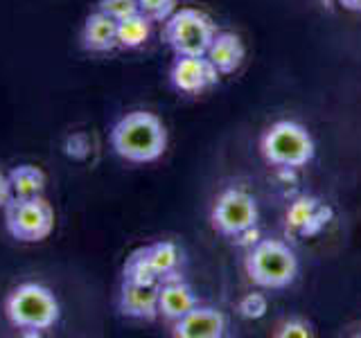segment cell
<instances>
[{
  "label": "cell",
  "instance_id": "1",
  "mask_svg": "<svg viewBox=\"0 0 361 338\" xmlns=\"http://www.w3.org/2000/svg\"><path fill=\"white\" fill-rule=\"evenodd\" d=\"M111 144L129 163H154L167 149V129L149 111H131L111 129Z\"/></svg>",
  "mask_w": 361,
  "mask_h": 338
},
{
  "label": "cell",
  "instance_id": "2",
  "mask_svg": "<svg viewBox=\"0 0 361 338\" xmlns=\"http://www.w3.org/2000/svg\"><path fill=\"white\" fill-rule=\"evenodd\" d=\"M244 268L255 287L285 289L298 277V257L285 242L259 239L248 248Z\"/></svg>",
  "mask_w": 361,
  "mask_h": 338
},
{
  "label": "cell",
  "instance_id": "3",
  "mask_svg": "<svg viewBox=\"0 0 361 338\" xmlns=\"http://www.w3.org/2000/svg\"><path fill=\"white\" fill-rule=\"evenodd\" d=\"M259 151L269 165L298 169L314 161L316 144L312 133L302 124L293 120H278L262 133Z\"/></svg>",
  "mask_w": 361,
  "mask_h": 338
},
{
  "label": "cell",
  "instance_id": "4",
  "mask_svg": "<svg viewBox=\"0 0 361 338\" xmlns=\"http://www.w3.org/2000/svg\"><path fill=\"white\" fill-rule=\"evenodd\" d=\"M5 313L9 323L18 330L41 332L50 330L59 320V302L48 287L25 282L7 296Z\"/></svg>",
  "mask_w": 361,
  "mask_h": 338
},
{
  "label": "cell",
  "instance_id": "5",
  "mask_svg": "<svg viewBox=\"0 0 361 338\" xmlns=\"http://www.w3.org/2000/svg\"><path fill=\"white\" fill-rule=\"evenodd\" d=\"M214 34H217V27H214L210 16L192 7L174 11L165 20V30H163L165 43L176 54H195V56L208 52Z\"/></svg>",
  "mask_w": 361,
  "mask_h": 338
},
{
  "label": "cell",
  "instance_id": "6",
  "mask_svg": "<svg viewBox=\"0 0 361 338\" xmlns=\"http://www.w3.org/2000/svg\"><path fill=\"white\" fill-rule=\"evenodd\" d=\"M5 225L18 242H41L54 228L52 206L43 196L11 199L5 208Z\"/></svg>",
  "mask_w": 361,
  "mask_h": 338
},
{
  "label": "cell",
  "instance_id": "7",
  "mask_svg": "<svg viewBox=\"0 0 361 338\" xmlns=\"http://www.w3.org/2000/svg\"><path fill=\"white\" fill-rule=\"evenodd\" d=\"M257 219H259L257 201L253 199V194H248L242 187L224 189L217 196V201H214L210 214L212 228L224 237H231V239L255 228Z\"/></svg>",
  "mask_w": 361,
  "mask_h": 338
},
{
  "label": "cell",
  "instance_id": "8",
  "mask_svg": "<svg viewBox=\"0 0 361 338\" xmlns=\"http://www.w3.org/2000/svg\"><path fill=\"white\" fill-rule=\"evenodd\" d=\"M219 70L210 63L206 54H176L172 68H169V82L176 90L188 95L208 90L219 82Z\"/></svg>",
  "mask_w": 361,
  "mask_h": 338
},
{
  "label": "cell",
  "instance_id": "9",
  "mask_svg": "<svg viewBox=\"0 0 361 338\" xmlns=\"http://www.w3.org/2000/svg\"><path fill=\"white\" fill-rule=\"evenodd\" d=\"M172 334L176 338H221L226 334V315L214 307L197 304L172 323Z\"/></svg>",
  "mask_w": 361,
  "mask_h": 338
},
{
  "label": "cell",
  "instance_id": "10",
  "mask_svg": "<svg viewBox=\"0 0 361 338\" xmlns=\"http://www.w3.org/2000/svg\"><path fill=\"white\" fill-rule=\"evenodd\" d=\"M197 304L199 300L195 296V291L180 277V273H174L158 282V315H163L165 320L174 323L178 318H183Z\"/></svg>",
  "mask_w": 361,
  "mask_h": 338
},
{
  "label": "cell",
  "instance_id": "11",
  "mask_svg": "<svg viewBox=\"0 0 361 338\" xmlns=\"http://www.w3.org/2000/svg\"><path fill=\"white\" fill-rule=\"evenodd\" d=\"M332 219L330 206H325L321 199L302 194L291 203L287 210V228L298 234H316L325 223Z\"/></svg>",
  "mask_w": 361,
  "mask_h": 338
},
{
  "label": "cell",
  "instance_id": "12",
  "mask_svg": "<svg viewBox=\"0 0 361 338\" xmlns=\"http://www.w3.org/2000/svg\"><path fill=\"white\" fill-rule=\"evenodd\" d=\"M120 313L135 320H154L158 318V284H133L122 282Z\"/></svg>",
  "mask_w": 361,
  "mask_h": 338
},
{
  "label": "cell",
  "instance_id": "13",
  "mask_svg": "<svg viewBox=\"0 0 361 338\" xmlns=\"http://www.w3.org/2000/svg\"><path fill=\"white\" fill-rule=\"evenodd\" d=\"M82 45L88 52H111L118 48V20L106 16L104 11H95L86 18L82 32Z\"/></svg>",
  "mask_w": 361,
  "mask_h": 338
},
{
  "label": "cell",
  "instance_id": "14",
  "mask_svg": "<svg viewBox=\"0 0 361 338\" xmlns=\"http://www.w3.org/2000/svg\"><path fill=\"white\" fill-rule=\"evenodd\" d=\"M244 54H246L244 43L233 32H217L214 34L210 48L206 52V56L210 59V63L219 70V75H233L237 68L242 65Z\"/></svg>",
  "mask_w": 361,
  "mask_h": 338
},
{
  "label": "cell",
  "instance_id": "15",
  "mask_svg": "<svg viewBox=\"0 0 361 338\" xmlns=\"http://www.w3.org/2000/svg\"><path fill=\"white\" fill-rule=\"evenodd\" d=\"M9 185L14 199L41 196V192L45 187V174L34 165H18L9 172Z\"/></svg>",
  "mask_w": 361,
  "mask_h": 338
},
{
  "label": "cell",
  "instance_id": "16",
  "mask_svg": "<svg viewBox=\"0 0 361 338\" xmlns=\"http://www.w3.org/2000/svg\"><path fill=\"white\" fill-rule=\"evenodd\" d=\"M145 248H147V257H149V262H152L154 270L158 273V277L165 280L169 275L178 273V266H180V259H183V255H180L176 244L156 242V244H149Z\"/></svg>",
  "mask_w": 361,
  "mask_h": 338
},
{
  "label": "cell",
  "instance_id": "17",
  "mask_svg": "<svg viewBox=\"0 0 361 338\" xmlns=\"http://www.w3.org/2000/svg\"><path fill=\"white\" fill-rule=\"evenodd\" d=\"M152 34V20L142 16L140 11L133 16H127L118 20V48L124 50H133L140 48V45L149 39Z\"/></svg>",
  "mask_w": 361,
  "mask_h": 338
},
{
  "label": "cell",
  "instance_id": "18",
  "mask_svg": "<svg viewBox=\"0 0 361 338\" xmlns=\"http://www.w3.org/2000/svg\"><path fill=\"white\" fill-rule=\"evenodd\" d=\"M122 282H133V284H158L161 277L154 270L149 257H147V248H138L127 257V264L122 270Z\"/></svg>",
  "mask_w": 361,
  "mask_h": 338
},
{
  "label": "cell",
  "instance_id": "19",
  "mask_svg": "<svg viewBox=\"0 0 361 338\" xmlns=\"http://www.w3.org/2000/svg\"><path fill=\"white\" fill-rule=\"evenodd\" d=\"M138 11L152 23H163L176 11V0H138Z\"/></svg>",
  "mask_w": 361,
  "mask_h": 338
},
{
  "label": "cell",
  "instance_id": "20",
  "mask_svg": "<svg viewBox=\"0 0 361 338\" xmlns=\"http://www.w3.org/2000/svg\"><path fill=\"white\" fill-rule=\"evenodd\" d=\"M274 336L276 338H312L314 327H312V323L302 320V318H287L276 327Z\"/></svg>",
  "mask_w": 361,
  "mask_h": 338
},
{
  "label": "cell",
  "instance_id": "21",
  "mask_svg": "<svg viewBox=\"0 0 361 338\" xmlns=\"http://www.w3.org/2000/svg\"><path fill=\"white\" fill-rule=\"evenodd\" d=\"M237 309H240V313L244 315V318L257 320V318H262V315L267 313L269 302H267V298L262 296V293H246V296L240 300V304H237Z\"/></svg>",
  "mask_w": 361,
  "mask_h": 338
},
{
  "label": "cell",
  "instance_id": "22",
  "mask_svg": "<svg viewBox=\"0 0 361 338\" xmlns=\"http://www.w3.org/2000/svg\"><path fill=\"white\" fill-rule=\"evenodd\" d=\"M99 11H104L106 16L116 20H122L138 14V0H99Z\"/></svg>",
  "mask_w": 361,
  "mask_h": 338
},
{
  "label": "cell",
  "instance_id": "23",
  "mask_svg": "<svg viewBox=\"0 0 361 338\" xmlns=\"http://www.w3.org/2000/svg\"><path fill=\"white\" fill-rule=\"evenodd\" d=\"M14 199L11 194V185H9V176L0 174V208H7V203Z\"/></svg>",
  "mask_w": 361,
  "mask_h": 338
},
{
  "label": "cell",
  "instance_id": "24",
  "mask_svg": "<svg viewBox=\"0 0 361 338\" xmlns=\"http://www.w3.org/2000/svg\"><path fill=\"white\" fill-rule=\"evenodd\" d=\"M341 5L350 11H361V0H341Z\"/></svg>",
  "mask_w": 361,
  "mask_h": 338
},
{
  "label": "cell",
  "instance_id": "25",
  "mask_svg": "<svg viewBox=\"0 0 361 338\" xmlns=\"http://www.w3.org/2000/svg\"><path fill=\"white\" fill-rule=\"evenodd\" d=\"M359 336H361V332H359Z\"/></svg>",
  "mask_w": 361,
  "mask_h": 338
}]
</instances>
